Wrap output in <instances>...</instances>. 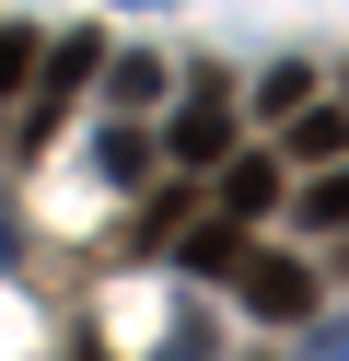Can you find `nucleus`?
Listing matches in <instances>:
<instances>
[{
  "instance_id": "9",
  "label": "nucleus",
  "mask_w": 349,
  "mask_h": 361,
  "mask_svg": "<svg viewBox=\"0 0 349 361\" xmlns=\"http://www.w3.org/2000/svg\"><path fill=\"white\" fill-rule=\"evenodd\" d=\"M93 82H105L116 105H152V94H163V71H152V59H116V71H93Z\"/></svg>"
},
{
  "instance_id": "14",
  "label": "nucleus",
  "mask_w": 349,
  "mask_h": 361,
  "mask_svg": "<svg viewBox=\"0 0 349 361\" xmlns=\"http://www.w3.org/2000/svg\"><path fill=\"white\" fill-rule=\"evenodd\" d=\"M338 268H349V221H338Z\"/></svg>"
},
{
  "instance_id": "5",
  "label": "nucleus",
  "mask_w": 349,
  "mask_h": 361,
  "mask_svg": "<svg viewBox=\"0 0 349 361\" xmlns=\"http://www.w3.org/2000/svg\"><path fill=\"white\" fill-rule=\"evenodd\" d=\"M279 210V164L268 152H221V221H268Z\"/></svg>"
},
{
  "instance_id": "3",
  "label": "nucleus",
  "mask_w": 349,
  "mask_h": 361,
  "mask_svg": "<svg viewBox=\"0 0 349 361\" xmlns=\"http://www.w3.org/2000/svg\"><path fill=\"white\" fill-rule=\"evenodd\" d=\"M175 268H186V280H233V268H245V221H221V210L175 221Z\"/></svg>"
},
{
  "instance_id": "7",
  "label": "nucleus",
  "mask_w": 349,
  "mask_h": 361,
  "mask_svg": "<svg viewBox=\"0 0 349 361\" xmlns=\"http://www.w3.org/2000/svg\"><path fill=\"white\" fill-rule=\"evenodd\" d=\"M152 152H163V140H152V128H128V117H116V128H105V140H93V164H105V175H116V187H152Z\"/></svg>"
},
{
  "instance_id": "10",
  "label": "nucleus",
  "mask_w": 349,
  "mask_h": 361,
  "mask_svg": "<svg viewBox=\"0 0 349 361\" xmlns=\"http://www.w3.org/2000/svg\"><path fill=\"white\" fill-rule=\"evenodd\" d=\"M23 82H35V35L0 24V94H23Z\"/></svg>"
},
{
  "instance_id": "13",
  "label": "nucleus",
  "mask_w": 349,
  "mask_h": 361,
  "mask_svg": "<svg viewBox=\"0 0 349 361\" xmlns=\"http://www.w3.org/2000/svg\"><path fill=\"white\" fill-rule=\"evenodd\" d=\"M0 268H12V221H0Z\"/></svg>"
},
{
  "instance_id": "4",
  "label": "nucleus",
  "mask_w": 349,
  "mask_h": 361,
  "mask_svg": "<svg viewBox=\"0 0 349 361\" xmlns=\"http://www.w3.org/2000/svg\"><path fill=\"white\" fill-rule=\"evenodd\" d=\"M93 71H105V35H59V47H35V105H70Z\"/></svg>"
},
{
  "instance_id": "11",
  "label": "nucleus",
  "mask_w": 349,
  "mask_h": 361,
  "mask_svg": "<svg viewBox=\"0 0 349 361\" xmlns=\"http://www.w3.org/2000/svg\"><path fill=\"white\" fill-rule=\"evenodd\" d=\"M175 361H221V326L209 314H175Z\"/></svg>"
},
{
  "instance_id": "12",
  "label": "nucleus",
  "mask_w": 349,
  "mask_h": 361,
  "mask_svg": "<svg viewBox=\"0 0 349 361\" xmlns=\"http://www.w3.org/2000/svg\"><path fill=\"white\" fill-rule=\"evenodd\" d=\"M302 361H349V326H314V338H302Z\"/></svg>"
},
{
  "instance_id": "8",
  "label": "nucleus",
  "mask_w": 349,
  "mask_h": 361,
  "mask_svg": "<svg viewBox=\"0 0 349 361\" xmlns=\"http://www.w3.org/2000/svg\"><path fill=\"white\" fill-rule=\"evenodd\" d=\"M291 221H302V233H338V221H349V175H314V187L291 198Z\"/></svg>"
},
{
  "instance_id": "6",
  "label": "nucleus",
  "mask_w": 349,
  "mask_h": 361,
  "mask_svg": "<svg viewBox=\"0 0 349 361\" xmlns=\"http://www.w3.org/2000/svg\"><path fill=\"white\" fill-rule=\"evenodd\" d=\"M291 164H349V105H291Z\"/></svg>"
},
{
  "instance_id": "1",
  "label": "nucleus",
  "mask_w": 349,
  "mask_h": 361,
  "mask_svg": "<svg viewBox=\"0 0 349 361\" xmlns=\"http://www.w3.org/2000/svg\"><path fill=\"white\" fill-rule=\"evenodd\" d=\"M233 303H245L256 326H302V314H314V268H302V257H256V245H245Z\"/></svg>"
},
{
  "instance_id": "2",
  "label": "nucleus",
  "mask_w": 349,
  "mask_h": 361,
  "mask_svg": "<svg viewBox=\"0 0 349 361\" xmlns=\"http://www.w3.org/2000/svg\"><path fill=\"white\" fill-rule=\"evenodd\" d=\"M163 152L209 175V164H221V152H233V94H209V82H198V94L175 105V128H163Z\"/></svg>"
}]
</instances>
